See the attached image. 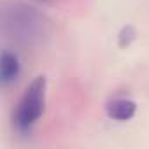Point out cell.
<instances>
[{"instance_id":"5","label":"cell","mask_w":149,"mask_h":149,"mask_svg":"<svg viewBox=\"0 0 149 149\" xmlns=\"http://www.w3.org/2000/svg\"><path fill=\"white\" fill-rule=\"evenodd\" d=\"M133 39H135V30H133V26H130V25L123 26L121 32H119V37H118L119 47H128Z\"/></svg>"},{"instance_id":"6","label":"cell","mask_w":149,"mask_h":149,"mask_svg":"<svg viewBox=\"0 0 149 149\" xmlns=\"http://www.w3.org/2000/svg\"><path fill=\"white\" fill-rule=\"evenodd\" d=\"M35 2H40V4H49V2H53V0H35Z\"/></svg>"},{"instance_id":"1","label":"cell","mask_w":149,"mask_h":149,"mask_svg":"<svg viewBox=\"0 0 149 149\" xmlns=\"http://www.w3.org/2000/svg\"><path fill=\"white\" fill-rule=\"evenodd\" d=\"M2 32L13 44L33 47L46 37L47 19L37 7L13 0L2 9Z\"/></svg>"},{"instance_id":"2","label":"cell","mask_w":149,"mask_h":149,"mask_svg":"<svg viewBox=\"0 0 149 149\" xmlns=\"http://www.w3.org/2000/svg\"><path fill=\"white\" fill-rule=\"evenodd\" d=\"M46 97H47V79L46 76L35 77L23 91L14 114L13 125L19 135H28L42 118L46 111Z\"/></svg>"},{"instance_id":"3","label":"cell","mask_w":149,"mask_h":149,"mask_svg":"<svg viewBox=\"0 0 149 149\" xmlns=\"http://www.w3.org/2000/svg\"><path fill=\"white\" fill-rule=\"evenodd\" d=\"M105 112L111 119L125 123L130 121L137 112V104L128 97H114L105 104Z\"/></svg>"},{"instance_id":"4","label":"cell","mask_w":149,"mask_h":149,"mask_svg":"<svg viewBox=\"0 0 149 149\" xmlns=\"http://www.w3.org/2000/svg\"><path fill=\"white\" fill-rule=\"evenodd\" d=\"M21 74V63L19 58L14 51H2L0 54V81H2L4 86L14 83Z\"/></svg>"}]
</instances>
